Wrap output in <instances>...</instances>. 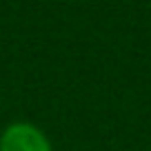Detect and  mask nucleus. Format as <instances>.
<instances>
[{
    "label": "nucleus",
    "instance_id": "obj_1",
    "mask_svg": "<svg viewBox=\"0 0 151 151\" xmlns=\"http://www.w3.org/2000/svg\"><path fill=\"white\" fill-rule=\"evenodd\" d=\"M0 151H53V145L38 124L16 120L0 131Z\"/></svg>",
    "mask_w": 151,
    "mask_h": 151
}]
</instances>
